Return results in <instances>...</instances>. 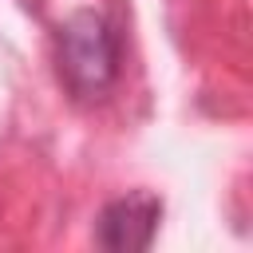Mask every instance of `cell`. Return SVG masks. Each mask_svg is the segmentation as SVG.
Listing matches in <instances>:
<instances>
[{
  "label": "cell",
  "mask_w": 253,
  "mask_h": 253,
  "mask_svg": "<svg viewBox=\"0 0 253 253\" xmlns=\"http://www.w3.org/2000/svg\"><path fill=\"white\" fill-rule=\"evenodd\" d=\"M59 75L79 99H103L119 79V32L99 8H75L55 36Z\"/></svg>",
  "instance_id": "obj_1"
},
{
  "label": "cell",
  "mask_w": 253,
  "mask_h": 253,
  "mask_svg": "<svg viewBox=\"0 0 253 253\" xmlns=\"http://www.w3.org/2000/svg\"><path fill=\"white\" fill-rule=\"evenodd\" d=\"M158 225H162V198L150 190H130L99 210L95 245L107 253H142L154 245Z\"/></svg>",
  "instance_id": "obj_2"
}]
</instances>
